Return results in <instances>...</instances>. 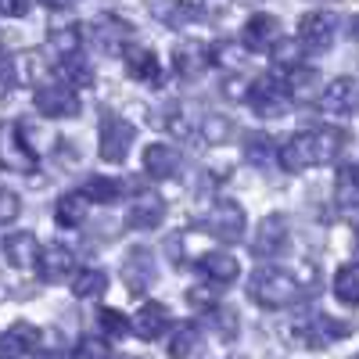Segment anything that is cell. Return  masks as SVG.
<instances>
[{
    "mask_svg": "<svg viewBox=\"0 0 359 359\" xmlns=\"http://www.w3.org/2000/svg\"><path fill=\"white\" fill-rule=\"evenodd\" d=\"M248 298L262 309H287L291 302H298V280L284 269H259L248 280Z\"/></svg>",
    "mask_w": 359,
    "mask_h": 359,
    "instance_id": "obj_1",
    "label": "cell"
},
{
    "mask_svg": "<svg viewBox=\"0 0 359 359\" xmlns=\"http://www.w3.org/2000/svg\"><path fill=\"white\" fill-rule=\"evenodd\" d=\"M36 147L25 144V130L18 123H0V169L4 172H36Z\"/></svg>",
    "mask_w": 359,
    "mask_h": 359,
    "instance_id": "obj_2",
    "label": "cell"
},
{
    "mask_svg": "<svg viewBox=\"0 0 359 359\" xmlns=\"http://www.w3.org/2000/svg\"><path fill=\"white\" fill-rule=\"evenodd\" d=\"M201 226H205V233H212L216 241L237 245V241L245 237L248 219H245V208L237 205L233 198H223V201H216L212 208H208V216L201 219Z\"/></svg>",
    "mask_w": 359,
    "mask_h": 359,
    "instance_id": "obj_3",
    "label": "cell"
},
{
    "mask_svg": "<svg viewBox=\"0 0 359 359\" xmlns=\"http://www.w3.org/2000/svg\"><path fill=\"white\" fill-rule=\"evenodd\" d=\"M133 137H137L133 123H126V118L115 115V111H104V115H101V147H97V155H101L104 162H111V165L126 162Z\"/></svg>",
    "mask_w": 359,
    "mask_h": 359,
    "instance_id": "obj_4",
    "label": "cell"
},
{
    "mask_svg": "<svg viewBox=\"0 0 359 359\" xmlns=\"http://www.w3.org/2000/svg\"><path fill=\"white\" fill-rule=\"evenodd\" d=\"M33 104L47 118H72L79 115V94L72 83H36Z\"/></svg>",
    "mask_w": 359,
    "mask_h": 359,
    "instance_id": "obj_5",
    "label": "cell"
},
{
    "mask_svg": "<svg viewBox=\"0 0 359 359\" xmlns=\"http://www.w3.org/2000/svg\"><path fill=\"white\" fill-rule=\"evenodd\" d=\"M245 101L262 118H280L287 111V101L291 97H287V86L284 83H277L273 76H259L255 83H248V97Z\"/></svg>",
    "mask_w": 359,
    "mask_h": 359,
    "instance_id": "obj_6",
    "label": "cell"
},
{
    "mask_svg": "<svg viewBox=\"0 0 359 359\" xmlns=\"http://www.w3.org/2000/svg\"><path fill=\"white\" fill-rule=\"evenodd\" d=\"M334 36H338V18L331 11H309V15H302V22H298V43H302L309 54L331 50Z\"/></svg>",
    "mask_w": 359,
    "mask_h": 359,
    "instance_id": "obj_7",
    "label": "cell"
},
{
    "mask_svg": "<svg viewBox=\"0 0 359 359\" xmlns=\"http://www.w3.org/2000/svg\"><path fill=\"white\" fill-rule=\"evenodd\" d=\"M345 334H348V323H341L334 316H323V313L306 316L302 323H298V331H294V338L302 341L306 348H327V345H334Z\"/></svg>",
    "mask_w": 359,
    "mask_h": 359,
    "instance_id": "obj_8",
    "label": "cell"
},
{
    "mask_svg": "<svg viewBox=\"0 0 359 359\" xmlns=\"http://www.w3.org/2000/svg\"><path fill=\"white\" fill-rule=\"evenodd\" d=\"M280 40H284V33H280V18L277 15L259 11V15H252L245 22V47L252 54H269Z\"/></svg>",
    "mask_w": 359,
    "mask_h": 359,
    "instance_id": "obj_9",
    "label": "cell"
},
{
    "mask_svg": "<svg viewBox=\"0 0 359 359\" xmlns=\"http://www.w3.org/2000/svg\"><path fill=\"white\" fill-rule=\"evenodd\" d=\"M90 33H94V43L108 54H126L133 47V29L118 18V15H101L94 25H90Z\"/></svg>",
    "mask_w": 359,
    "mask_h": 359,
    "instance_id": "obj_10",
    "label": "cell"
},
{
    "mask_svg": "<svg viewBox=\"0 0 359 359\" xmlns=\"http://www.w3.org/2000/svg\"><path fill=\"white\" fill-rule=\"evenodd\" d=\"M320 108L327 115H334V118H345V115H355L359 108V86L355 79H331L323 86V94H320Z\"/></svg>",
    "mask_w": 359,
    "mask_h": 359,
    "instance_id": "obj_11",
    "label": "cell"
},
{
    "mask_svg": "<svg viewBox=\"0 0 359 359\" xmlns=\"http://www.w3.org/2000/svg\"><path fill=\"white\" fill-rule=\"evenodd\" d=\"M280 169L287 172H302L309 165H320V155H316V133L306 130V133H294L284 147H280V155H277Z\"/></svg>",
    "mask_w": 359,
    "mask_h": 359,
    "instance_id": "obj_12",
    "label": "cell"
},
{
    "mask_svg": "<svg viewBox=\"0 0 359 359\" xmlns=\"http://www.w3.org/2000/svg\"><path fill=\"white\" fill-rule=\"evenodd\" d=\"M76 266H79V259H76V252L65 248V245L43 248V252H40V262H36L40 280H47V284H62V280L76 277Z\"/></svg>",
    "mask_w": 359,
    "mask_h": 359,
    "instance_id": "obj_13",
    "label": "cell"
},
{
    "mask_svg": "<svg viewBox=\"0 0 359 359\" xmlns=\"http://www.w3.org/2000/svg\"><path fill=\"white\" fill-rule=\"evenodd\" d=\"M43 341L40 327L33 323H11L4 334H0V359H25L29 352H36Z\"/></svg>",
    "mask_w": 359,
    "mask_h": 359,
    "instance_id": "obj_14",
    "label": "cell"
},
{
    "mask_svg": "<svg viewBox=\"0 0 359 359\" xmlns=\"http://www.w3.org/2000/svg\"><path fill=\"white\" fill-rule=\"evenodd\" d=\"M123 280H126V287L133 294L151 291V284H155V259H151V252H147V248L126 252V259H123Z\"/></svg>",
    "mask_w": 359,
    "mask_h": 359,
    "instance_id": "obj_15",
    "label": "cell"
},
{
    "mask_svg": "<svg viewBox=\"0 0 359 359\" xmlns=\"http://www.w3.org/2000/svg\"><path fill=\"white\" fill-rule=\"evenodd\" d=\"M284 245H287V219L284 216H266L259 223L255 237H252V252L259 259H273V255L284 252Z\"/></svg>",
    "mask_w": 359,
    "mask_h": 359,
    "instance_id": "obj_16",
    "label": "cell"
},
{
    "mask_svg": "<svg viewBox=\"0 0 359 359\" xmlns=\"http://www.w3.org/2000/svg\"><path fill=\"white\" fill-rule=\"evenodd\" d=\"M162 219H165V201L155 191H140L130 205V212H126V223L133 230H155Z\"/></svg>",
    "mask_w": 359,
    "mask_h": 359,
    "instance_id": "obj_17",
    "label": "cell"
},
{
    "mask_svg": "<svg viewBox=\"0 0 359 359\" xmlns=\"http://www.w3.org/2000/svg\"><path fill=\"white\" fill-rule=\"evenodd\" d=\"M180 165H184V158H180V151L172 144H147L144 147V172L155 176V180H176L180 176Z\"/></svg>",
    "mask_w": 359,
    "mask_h": 359,
    "instance_id": "obj_18",
    "label": "cell"
},
{
    "mask_svg": "<svg viewBox=\"0 0 359 359\" xmlns=\"http://www.w3.org/2000/svg\"><path fill=\"white\" fill-rule=\"evenodd\" d=\"M147 11L169 29H187L191 22L201 18V8L191 0H147Z\"/></svg>",
    "mask_w": 359,
    "mask_h": 359,
    "instance_id": "obj_19",
    "label": "cell"
},
{
    "mask_svg": "<svg viewBox=\"0 0 359 359\" xmlns=\"http://www.w3.org/2000/svg\"><path fill=\"white\" fill-rule=\"evenodd\" d=\"M198 273L208 280V284H216V287H226L237 280V273H241V266H237V259L230 252H205L198 259Z\"/></svg>",
    "mask_w": 359,
    "mask_h": 359,
    "instance_id": "obj_20",
    "label": "cell"
},
{
    "mask_svg": "<svg viewBox=\"0 0 359 359\" xmlns=\"http://www.w3.org/2000/svg\"><path fill=\"white\" fill-rule=\"evenodd\" d=\"M126 72H130V79L147 83V86L162 83V62H158V54L147 50V47H130L126 50Z\"/></svg>",
    "mask_w": 359,
    "mask_h": 359,
    "instance_id": "obj_21",
    "label": "cell"
},
{
    "mask_svg": "<svg viewBox=\"0 0 359 359\" xmlns=\"http://www.w3.org/2000/svg\"><path fill=\"white\" fill-rule=\"evenodd\" d=\"M40 241H36V233H29V230H22V233H11L8 241H4V259L15 266V269H33L36 262H40Z\"/></svg>",
    "mask_w": 359,
    "mask_h": 359,
    "instance_id": "obj_22",
    "label": "cell"
},
{
    "mask_svg": "<svg viewBox=\"0 0 359 359\" xmlns=\"http://www.w3.org/2000/svg\"><path fill=\"white\" fill-rule=\"evenodd\" d=\"M208 65H212V57H208V47L201 43H180L172 50V69L180 79H198Z\"/></svg>",
    "mask_w": 359,
    "mask_h": 359,
    "instance_id": "obj_23",
    "label": "cell"
},
{
    "mask_svg": "<svg viewBox=\"0 0 359 359\" xmlns=\"http://www.w3.org/2000/svg\"><path fill=\"white\" fill-rule=\"evenodd\" d=\"M165 327H169V309H165L162 302H147V306H140L137 316H133V331H137V338H144V341L162 338Z\"/></svg>",
    "mask_w": 359,
    "mask_h": 359,
    "instance_id": "obj_24",
    "label": "cell"
},
{
    "mask_svg": "<svg viewBox=\"0 0 359 359\" xmlns=\"http://www.w3.org/2000/svg\"><path fill=\"white\" fill-rule=\"evenodd\" d=\"M284 86H287V97H291V101L306 104V101L320 97V72L309 69V65H294V69H287Z\"/></svg>",
    "mask_w": 359,
    "mask_h": 359,
    "instance_id": "obj_25",
    "label": "cell"
},
{
    "mask_svg": "<svg viewBox=\"0 0 359 359\" xmlns=\"http://www.w3.org/2000/svg\"><path fill=\"white\" fill-rule=\"evenodd\" d=\"M201 348V334H198V327L194 323H172L169 327V338H165V352L172 359H187Z\"/></svg>",
    "mask_w": 359,
    "mask_h": 359,
    "instance_id": "obj_26",
    "label": "cell"
},
{
    "mask_svg": "<svg viewBox=\"0 0 359 359\" xmlns=\"http://www.w3.org/2000/svg\"><path fill=\"white\" fill-rule=\"evenodd\" d=\"M86 208H90V198H86L83 191L62 194V198H57V205H54V223L72 230V226H79V223L86 219Z\"/></svg>",
    "mask_w": 359,
    "mask_h": 359,
    "instance_id": "obj_27",
    "label": "cell"
},
{
    "mask_svg": "<svg viewBox=\"0 0 359 359\" xmlns=\"http://www.w3.org/2000/svg\"><path fill=\"white\" fill-rule=\"evenodd\" d=\"M313 133H316V155H320V165L338 162V155L345 151V144H348V133L338 130V126H320V130H313Z\"/></svg>",
    "mask_w": 359,
    "mask_h": 359,
    "instance_id": "obj_28",
    "label": "cell"
},
{
    "mask_svg": "<svg viewBox=\"0 0 359 359\" xmlns=\"http://www.w3.org/2000/svg\"><path fill=\"white\" fill-rule=\"evenodd\" d=\"M334 198L345 212L352 216L359 208V165H345L338 169V180H334Z\"/></svg>",
    "mask_w": 359,
    "mask_h": 359,
    "instance_id": "obj_29",
    "label": "cell"
},
{
    "mask_svg": "<svg viewBox=\"0 0 359 359\" xmlns=\"http://www.w3.org/2000/svg\"><path fill=\"white\" fill-rule=\"evenodd\" d=\"M334 298L345 306H359V262H348L334 273Z\"/></svg>",
    "mask_w": 359,
    "mask_h": 359,
    "instance_id": "obj_30",
    "label": "cell"
},
{
    "mask_svg": "<svg viewBox=\"0 0 359 359\" xmlns=\"http://www.w3.org/2000/svg\"><path fill=\"white\" fill-rule=\"evenodd\" d=\"M57 72H62L72 86H90L94 83V69H90V62L76 50V54H65L62 62H57Z\"/></svg>",
    "mask_w": 359,
    "mask_h": 359,
    "instance_id": "obj_31",
    "label": "cell"
},
{
    "mask_svg": "<svg viewBox=\"0 0 359 359\" xmlns=\"http://www.w3.org/2000/svg\"><path fill=\"white\" fill-rule=\"evenodd\" d=\"M108 287V273L104 269H79L72 277V294L76 298H97Z\"/></svg>",
    "mask_w": 359,
    "mask_h": 359,
    "instance_id": "obj_32",
    "label": "cell"
},
{
    "mask_svg": "<svg viewBox=\"0 0 359 359\" xmlns=\"http://www.w3.org/2000/svg\"><path fill=\"white\" fill-rule=\"evenodd\" d=\"M245 155H248V162H255V165H269V162L280 155V147H277L273 137L252 133V137H248V147H245Z\"/></svg>",
    "mask_w": 359,
    "mask_h": 359,
    "instance_id": "obj_33",
    "label": "cell"
},
{
    "mask_svg": "<svg viewBox=\"0 0 359 359\" xmlns=\"http://www.w3.org/2000/svg\"><path fill=\"white\" fill-rule=\"evenodd\" d=\"M205 323L212 327V334L223 338V341H233V338H237V313H233V309L212 306V309L205 313Z\"/></svg>",
    "mask_w": 359,
    "mask_h": 359,
    "instance_id": "obj_34",
    "label": "cell"
},
{
    "mask_svg": "<svg viewBox=\"0 0 359 359\" xmlns=\"http://www.w3.org/2000/svg\"><path fill=\"white\" fill-rule=\"evenodd\" d=\"M245 54H248V47H237V43H212L208 47V57H212L216 65H226L230 72H241V65H245Z\"/></svg>",
    "mask_w": 359,
    "mask_h": 359,
    "instance_id": "obj_35",
    "label": "cell"
},
{
    "mask_svg": "<svg viewBox=\"0 0 359 359\" xmlns=\"http://www.w3.org/2000/svg\"><path fill=\"white\" fill-rule=\"evenodd\" d=\"M83 43V29L79 25H62V29H54L50 33V47L57 57H65V54H76Z\"/></svg>",
    "mask_w": 359,
    "mask_h": 359,
    "instance_id": "obj_36",
    "label": "cell"
},
{
    "mask_svg": "<svg viewBox=\"0 0 359 359\" xmlns=\"http://www.w3.org/2000/svg\"><path fill=\"white\" fill-rule=\"evenodd\" d=\"M83 194L90 201H97V205H108L118 198V180H108V176H94V180H86L83 184Z\"/></svg>",
    "mask_w": 359,
    "mask_h": 359,
    "instance_id": "obj_37",
    "label": "cell"
},
{
    "mask_svg": "<svg viewBox=\"0 0 359 359\" xmlns=\"http://www.w3.org/2000/svg\"><path fill=\"white\" fill-rule=\"evenodd\" d=\"M269 54H273V62H277V69H294V65H302V54H306V47L302 43H298V40H280L273 50H269Z\"/></svg>",
    "mask_w": 359,
    "mask_h": 359,
    "instance_id": "obj_38",
    "label": "cell"
},
{
    "mask_svg": "<svg viewBox=\"0 0 359 359\" xmlns=\"http://www.w3.org/2000/svg\"><path fill=\"white\" fill-rule=\"evenodd\" d=\"M230 118H223V115H205L201 118V137L208 140V144H223L226 137H230Z\"/></svg>",
    "mask_w": 359,
    "mask_h": 359,
    "instance_id": "obj_39",
    "label": "cell"
},
{
    "mask_svg": "<svg viewBox=\"0 0 359 359\" xmlns=\"http://www.w3.org/2000/svg\"><path fill=\"white\" fill-rule=\"evenodd\" d=\"M97 316H101V331H104L108 338H123V334L133 331V323H130L123 313H118V309H101Z\"/></svg>",
    "mask_w": 359,
    "mask_h": 359,
    "instance_id": "obj_40",
    "label": "cell"
},
{
    "mask_svg": "<svg viewBox=\"0 0 359 359\" xmlns=\"http://www.w3.org/2000/svg\"><path fill=\"white\" fill-rule=\"evenodd\" d=\"M108 341L104 338H79L72 348V359H108Z\"/></svg>",
    "mask_w": 359,
    "mask_h": 359,
    "instance_id": "obj_41",
    "label": "cell"
},
{
    "mask_svg": "<svg viewBox=\"0 0 359 359\" xmlns=\"http://www.w3.org/2000/svg\"><path fill=\"white\" fill-rule=\"evenodd\" d=\"M18 86V62L8 54H0V97H8Z\"/></svg>",
    "mask_w": 359,
    "mask_h": 359,
    "instance_id": "obj_42",
    "label": "cell"
},
{
    "mask_svg": "<svg viewBox=\"0 0 359 359\" xmlns=\"http://www.w3.org/2000/svg\"><path fill=\"white\" fill-rule=\"evenodd\" d=\"M18 212H22V201H18V194L0 187V226L11 223V219H18Z\"/></svg>",
    "mask_w": 359,
    "mask_h": 359,
    "instance_id": "obj_43",
    "label": "cell"
},
{
    "mask_svg": "<svg viewBox=\"0 0 359 359\" xmlns=\"http://www.w3.org/2000/svg\"><path fill=\"white\" fill-rule=\"evenodd\" d=\"M29 11V0H0V15L4 18H22Z\"/></svg>",
    "mask_w": 359,
    "mask_h": 359,
    "instance_id": "obj_44",
    "label": "cell"
},
{
    "mask_svg": "<svg viewBox=\"0 0 359 359\" xmlns=\"http://www.w3.org/2000/svg\"><path fill=\"white\" fill-rule=\"evenodd\" d=\"M40 4H43V8H50V11H65V8L72 4V0H40Z\"/></svg>",
    "mask_w": 359,
    "mask_h": 359,
    "instance_id": "obj_45",
    "label": "cell"
},
{
    "mask_svg": "<svg viewBox=\"0 0 359 359\" xmlns=\"http://www.w3.org/2000/svg\"><path fill=\"white\" fill-rule=\"evenodd\" d=\"M352 33H355V36H359V18H355V22H352Z\"/></svg>",
    "mask_w": 359,
    "mask_h": 359,
    "instance_id": "obj_46",
    "label": "cell"
},
{
    "mask_svg": "<svg viewBox=\"0 0 359 359\" xmlns=\"http://www.w3.org/2000/svg\"><path fill=\"white\" fill-rule=\"evenodd\" d=\"M115 359H137V355H115Z\"/></svg>",
    "mask_w": 359,
    "mask_h": 359,
    "instance_id": "obj_47",
    "label": "cell"
},
{
    "mask_svg": "<svg viewBox=\"0 0 359 359\" xmlns=\"http://www.w3.org/2000/svg\"><path fill=\"white\" fill-rule=\"evenodd\" d=\"M352 359H359V355H352Z\"/></svg>",
    "mask_w": 359,
    "mask_h": 359,
    "instance_id": "obj_48",
    "label": "cell"
}]
</instances>
